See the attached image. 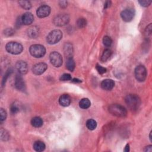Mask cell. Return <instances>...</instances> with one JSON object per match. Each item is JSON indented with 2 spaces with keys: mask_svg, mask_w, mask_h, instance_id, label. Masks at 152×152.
<instances>
[{
  "mask_svg": "<svg viewBox=\"0 0 152 152\" xmlns=\"http://www.w3.org/2000/svg\"><path fill=\"white\" fill-rule=\"evenodd\" d=\"M135 15V11L133 8H127L121 12V17L124 21L130 22L132 20Z\"/></svg>",
  "mask_w": 152,
  "mask_h": 152,
  "instance_id": "obj_9",
  "label": "cell"
},
{
  "mask_svg": "<svg viewBox=\"0 0 152 152\" xmlns=\"http://www.w3.org/2000/svg\"><path fill=\"white\" fill-rule=\"evenodd\" d=\"M125 101L128 108L132 110L138 109L141 105V99L136 95L130 94L127 95L125 97Z\"/></svg>",
  "mask_w": 152,
  "mask_h": 152,
  "instance_id": "obj_1",
  "label": "cell"
},
{
  "mask_svg": "<svg viewBox=\"0 0 152 152\" xmlns=\"http://www.w3.org/2000/svg\"><path fill=\"white\" fill-rule=\"evenodd\" d=\"M86 127L89 130H94L97 127V123L96 121L94 119H88L86 122Z\"/></svg>",
  "mask_w": 152,
  "mask_h": 152,
  "instance_id": "obj_24",
  "label": "cell"
},
{
  "mask_svg": "<svg viewBox=\"0 0 152 152\" xmlns=\"http://www.w3.org/2000/svg\"><path fill=\"white\" fill-rule=\"evenodd\" d=\"M48 68V65L44 63H37L32 67V72L34 74L39 76L41 75L45 72Z\"/></svg>",
  "mask_w": 152,
  "mask_h": 152,
  "instance_id": "obj_10",
  "label": "cell"
},
{
  "mask_svg": "<svg viewBox=\"0 0 152 152\" xmlns=\"http://www.w3.org/2000/svg\"><path fill=\"white\" fill-rule=\"evenodd\" d=\"M63 37V33L59 30L56 29L50 32L46 37V41L50 45H54L59 42Z\"/></svg>",
  "mask_w": 152,
  "mask_h": 152,
  "instance_id": "obj_5",
  "label": "cell"
},
{
  "mask_svg": "<svg viewBox=\"0 0 152 152\" xmlns=\"http://www.w3.org/2000/svg\"><path fill=\"white\" fill-rule=\"evenodd\" d=\"M110 4H111V2H110V1H106V2L105 3L104 8H107L109 7L110 6Z\"/></svg>",
  "mask_w": 152,
  "mask_h": 152,
  "instance_id": "obj_40",
  "label": "cell"
},
{
  "mask_svg": "<svg viewBox=\"0 0 152 152\" xmlns=\"http://www.w3.org/2000/svg\"><path fill=\"white\" fill-rule=\"evenodd\" d=\"M34 20L33 15L29 12L25 13L22 16V21L23 25H31Z\"/></svg>",
  "mask_w": 152,
  "mask_h": 152,
  "instance_id": "obj_16",
  "label": "cell"
},
{
  "mask_svg": "<svg viewBox=\"0 0 152 152\" xmlns=\"http://www.w3.org/2000/svg\"><path fill=\"white\" fill-rule=\"evenodd\" d=\"M77 25L78 28L83 29L87 25V20L85 18H80L77 20Z\"/></svg>",
  "mask_w": 152,
  "mask_h": 152,
  "instance_id": "obj_26",
  "label": "cell"
},
{
  "mask_svg": "<svg viewBox=\"0 0 152 152\" xmlns=\"http://www.w3.org/2000/svg\"><path fill=\"white\" fill-rule=\"evenodd\" d=\"M96 68V70L98 72V73L99 74H103L105 73L106 72V71H107L106 68H104V67H103L102 66H100V65H99L98 64H97Z\"/></svg>",
  "mask_w": 152,
  "mask_h": 152,
  "instance_id": "obj_33",
  "label": "cell"
},
{
  "mask_svg": "<svg viewBox=\"0 0 152 152\" xmlns=\"http://www.w3.org/2000/svg\"><path fill=\"white\" fill-rule=\"evenodd\" d=\"M145 35L146 39L149 38V37H150L151 35V23H150L146 29Z\"/></svg>",
  "mask_w": 152,
  "mask_h": 152,
  "instance_id": "obj_31",
  "label": "cell"
},
{
  "mask_svg": "<svg viewBox=\"0 0 152 152\" xmlns=\"http://www.w3.org/2000/svg\"><path fill=\"white\" fill-rule=\"evenodd\" d=\"M10 138V135L7 131L1 128V139L3 141H7Z\"/></svg>",
  "mask_w": 152,
  "mask_h": 152,
  "instance_id": "obj_28",
  "label": "cell"
},
{
  "mask_svg": "<svg viewBox=\"0 0 152 152\" xmlns=\"http://www.w3.org/2000/svg\"><path fill=\"white\" fill-rule=\"evenodd\" d=\"M43 123L44 122H43L42 119L39 117H34L31 120L32 125L36 128H39V127H42L43 125Z\"/></svg>",
  "mask_w": 152,
  "mask_h": 152,
  "instance_id": "obj_20",
  "label": "cell"
},
{
  "mask_svg": "<svg viewBox=\"0 0 152 152\" xmlns=\"http://www.w3.org/2000/svg\"><path fill=\"white\" fill-rule=\"evenodd\" d=\"M39 29L38 27L36 26H31L29 27L27 30V36L32 39H35L39 35Z\"/></svg>",
  "mask_w": 152,
  "mask_h": 152,
  "instance_id": "obj_14",
  "label": "cell"
},
{
  "mask_svg": "<svg viewBox=\"0 0 152 152\" xmlns=\"http://www.w3.org/2000/svg\"><path fill=\"white\" fill-rule=\"evenodd\" d=\"M50 11H51V10L48 5H44L39 7L37 8L36 14L39 18H45L50 14Z\"/></svg>",
  "mask_w": 152,
  "mask_h": 152,
  "instance_id": "obj_11",
  "label": "cell"
},
{
  "mask_svg": "<svg viewBox=\"0 0 152 152\" xmlns=\"http://www.w3.org/2000/svg\"><path fill=\"white\" fill-rule=\"evenodd\" d=\"M12 72H13V71H12L11 69H10V70H8L7 71V72H6V73H5V74L4 78H3V86H4V85H5V82H6V80H7V78H8V76L10 75V74H11V73H12Z\"/></svg>",
  "mask_w": 152,
  "mask_h": 152,
  "instance_id": "obj_35",
  "label": "cell"
},
{
  "mask_svg": "<svg viewBox=\"0 0 152 152\" xmlns=\"http://www.w3.org/2000/svg\"><path fill=\"white\" fill-rule=\"evenodd\" d=\"M20 5L25 10H30L32 8V4L28 1H20L18 2Z\"/></svg>",
  "mask_w": 152,
  "mask_h": 152,
  "instance_id": "obj_27",
  "label": "cell"
},
{
  "mask_svg": "<svg viewBox=\"0 0 152 152\" xmlns=\"http://www.w3.org/2000/svg\"><path fill=\"white\" fill-rule=\"evenodd\" d=\"M103 43L104 45L106 47H110L112 44V40L111 38L108 36H106L103 39Z\"/></svg>",
  "mask_w": 152,
  "mask_h": 152,
  "instance_id": "obj_29",
  "label": "cell"
},
{
  "mask_svg": "<svg viewBox=\"0 0 152 152\" xmlns=\"http://www.w3.org/2000/svg\"><path fill=\"white\" fill-rule=\"evenodd\" d=\"M111 55H112V52H111V50L110 49H105L104 51L102 56H101V58H100L101 61L103 63L107 61L109 59V58L110 57Z\"/></svg>",
  "mask_w": 152,
  "mask_h": 152,
  "instance_id": "obj_23",
  "label": "cell"
},
{
  "mask_svg": "<svg viewBox=\"0 0 152 152\" xmlns=\"http://www.w3.org/2000/svg\"><path fill=\"white\" fill-rule=\"evenodd\" d=\"M73 81L74 82H78V83H80V82H82V81L80 80H78V79H76V78H74L73 80Z\"/></svg>",
  "mask_w": 152,
  "mask_h": 152,
  "instance_id": "obj_42",
  "label": "cell"
},
{
  "mask_svg": "<svg viewBox=\"0 0 152 152\" xmlns=\"http://www.w3.org/2000/svg\"><path fill=\"white\" fill-rule=\"evenodd\" d=\"M7 51L13 55H18L21 54L23 50L22 44L16 42H10L7 44L5 46Z\"/></svg>",
  "mask_w": 152,
  "mask_h": 152,
  "instance_id": "obj_3",
  "label": "cell"
},
{
  "mask_svg": "<svg viewBox=\"0 0 152 152\" xmlns=\"http://www.w3.org/2000/svg\"><path fill=\"white\" fill-rule=\"evenodd\" d=\"M33 149L36 151L41 152L45 149V145L41 141H36L33 144Z\"/></svg>",
  "mask_w": 152,
  "mask_h": 152,
  "instance_id": "obj_19",
  "label": "cell"
},
{
  "mask_svg": "<svg viewBox=\"0 0 152 152\" xmlns=\"http://www.w3.org/2000/svg\"><path fill=\"white\" fill-rule=\"evenodd\" d=\"M73 45L70 43H66L64 46V52L66 58H68L73 57Z\"/></svg>",
  "mask_w": 152,
  "mask_h": 152,
  "instance_id": "obj_17",
  "label": "cell"
},
{
  "mask_svg": "<svg viewBox=\"0 0 152 152\" xmlns=\"http://www.w3.org/2000/svg\"><path fill=\"white\" fill-rule=\"evenodd\" d=\"M75 67H76V64L73 57L67 58L66 61V68L69 71H70V72H73L75 69Z\"/></svg>",
  "mask_w": 152,
  "mask_h": 152,
  "instance_id": "obj_21",
  "label": "cell"
},
{
  "mask_svg": "<svg viewBox=\"0 0 152 152\" xmlns=\"http://www.w3.org/2000/svg\"><path fill=\"white\" fill-rule=\"evenodd\" d=\"M138 3L141 6L145 7H147L149 6L151 4V1H147V0H143V1H139Z\"/></svg>",
  "mask_w": 152,
  "mask_h": 152,
  "instance_id": "obj_34",
  "label": "cell"
},
{
  "mask_svg": "<svg viewBox=\"0 0 152 152\" xmlns=\"http://www.w3.org/2000/svg\"><path fill=\"white\" fill-rule=\"evenodd\" d=\"M15 87L20 91H24L26 89V85L23 77L19 75H16L15 77Z\"/></svg>",
  "mask_w": 152,
  "mask_h": 152,
  "instance_id": "obj_13",
  "label": "cell"
},
{
  "mask_svg": "<svg viewBox=\"0 0 152 152\" xmlns=\"http://www.w3.org/2000/svg\"><path fill=\"white\" fill-rule=\"evenodd\" d=\"M72 99L69 95H63L61 96L59 99V104L64 107L68 106L70 105Z\"/></svg>",
  "mask_w": 152,
  "mask_h": 152,
  "instance_id": "obj_18",
  "label": "cell"
},
{
  "mask_svg": "<svg viewBox=\"0 0 152 152\" xmlns=\"http://www.w3.org/2000/svg\"><path fill=\"white\" fill-rule=\"evenodd\" d=\"M20 108H21V105H20L17 102H15L12 104L10 106V110L13 114H16L20 111Z\"/></svg>",
  "mask_w": 152,
  "mask_h": 152,
  "instance_id": "obj_25",
  "label": "cell"
},
{
  "mask_svg": "<svg viewBox=\"0 0 152 152\" xmlns=\"http://www.w3.org/2000/svg\"><path fill=\"white\" fill-rule=\"evenodd\" d=\"M109 112L114 116L118 117H125L127 114L126 109L119 104L110 105L108 108Z\"/></svg>",
  "mask_w": 152,
  "mask_h": 152,
  "instance_id": "obj_2",
  "label": "cell"
},
{
  "mask_svg": "<svg viewBox=\"0 0 152 152\" xmlns=\"http://www.w3.org/2000/svg\"><path fill=\"white\" fill-rule=\"evenodd\" d=\"M7 116V114L6 111L3 108L0 109V121H1V122H3V121L5 120Z\"/></svg>",
  "mask_w": 152,
  "mask_h": 152,
  "instance_id": "obj_30",
  "label": "cell"
},
{
  "mask_svg": "<svg viewBox=\"0 0 152 152\" xmlns=\"http://www.w3.org/2000/svg\"><path fill=\"white\" fill-rule=\"evenodd\" d=\"M101 87L105 90H111L115 86V82L111 79H105L101 83Z\"/></svg>",
  "mask_w": 152,
  "mask_h": 152,
  "instance_id": "obj_15",
  "label": "cell"
},
{
  "mask_svg": "<svg viewBox=\"0 0 152 152\" xmlns=\"http://www.w3.org/2000/svg\"><path fill=\"white\" fill-rule=\"evenodd\" d=\"M16 68L20 74H26L28 72L27 64L24 61H19L16 64Z\"/></svg>",
  "mask_w": 152,
  "mask_h": 152,
  "instance_id": "obj_12",
  "label": "cell"
},
{
  "mask_svg": "<svg viewBox=\"0 0 152 152\" xmlns=\"http://www.w3.org/2000/svg\"><path fill=\"white\" fill-rule=\"evenodd\" d=\"M59 79L61 81H69V80H71L72 79V77L70 74L65 73V74H64L61 76Z\"/></svg>",
  "mask_w": 152,
  "mask_h": 152,
  "instance_id": "obj_32",
  "label": "cell"
},
{
  "mask_svg": "<svg viewBox=\"0 0 152 152\" xmlns=\"http://www.w3.org/2000/svg\"><path fill=\"white\" fill-rule=\"evenodd\" d=\"M14 34V30L12 28H8L4 30V35L7 36H10Z\"/></svg>",
  "mask_w": 152,
  "mask_h": 152,
  "instance_id": "obj_36",
  "label": "cell"
},
{
  "mask_svg": "<svg viewBox=\"0 0 152 152\" xmlns=\"http://www.w3.org/2000/svg\"><path fill=\"white\" fill-rule=\"evenodd\" d=\"M50 62L55 67H59L63 64V58L58 52H52L49 55Z\"/></svg>",
  "mask_w": 152,
  "mask_h": 152,
  "instance_id": "obj_7",
  "label": "cell"
},
{
  "mask_svg": "<svg viewBox=\"0 0 152 152\" xmlns=\"http://www.w3.org/2000/svg\"><path fill=\"white\" fill-rule=\"evenodd\" d=\"M23 25V23H22V17H19L17 21H16V26L17 28H20V27H21V26Z\"/></svg>",
  "mask_w": 152,
  "mask_h": 152,
  "instance_id": "obj_37",
  "label": "cell"
},
{
  "mask_svg": "<svg viewBox=\"0 0 152 152\" xmlns=\"http://www.w3.org/2000/svg\"><path fill=\"white\" fill-rule=\"evenodd\" d=\"M90 105H91V102L90 100L87 98L82 99L79 102L80 107L83 109H88L89 108H90Z\"/></svg>",
  "mask_w": 152,
  "mask_h": 152,
  "instance_id": "obj_22",
  "label": "cell"
},
{
  "mask_svg": "<svg viewBox=\"0 0 152 152\" xmlns=\"http://www.w3.org/2000/svg\"><path fill=\"white\" fill-rule=\"evenodd\" d=\"M152 146L150 145V146H148L147 147H145L144 151H147V152H151L152 151V149H151Z\"/></svg>",
  "mask_w": 152,
  "mask_h": 152,
  "instance_id": "obj_39",
  "label": "cell"
},
{
  "mask_svg": "<svg viewBox=\"0 0 152 152\" xmlns=\"http://www.w3.org/2000/svg\"><path fill=\"white\" fill-rule=\"evenodd\" d=\"M130 151V145H127L125 149H124V151L125 152H128Z\"/></svg>",
  "mask_w": 152,
  "mask_h": 152,
  "instance_id": "obj_41",
  "label": "cell"
},
{
  "mask_svg": "<svg viewBox=\"0 0 152 152\" xmlns=\"http://www.w3.org/2000/svg\"><path fill=\"white\" fill-rule=\"evenodd\" d=\"M70 22V17L68 14H63L57 16L54 19V23L55 26L62 27L67 25Z\"/></svg>",
  "mask_w": 152,
  "mask_h": 152,
  "instance_id": "obj_8",
  "label": "cell"
},
{
  "mask_svg": "<svg viewBox=\"0 0 152 152\" xmlns=\"http://www.w3.org/2000/svg\"><path fill=\"white\" fill-rule=\"evenodd\" d=\"M151 133H152V131H150V136H149V138L150 140V141L151 142H152V139H151Z\"/></svg>",
  "mask_w": 152,
  "mask_h": 152,
  "instance_id": "obj_43",
  "label": "cell"
},
{
  "mask_svg": "<svg viewBox=\"0 0 152 152\" xmlns=\"http://www.w3.org/2000/svg\"><path fill=\"white\" fill-rule=\"evenodd\" d=\"M29 52L35 58H40L43 57L46 54L45 48L41 45H33L29 48Z\"/></svg>",
  "mask_w": 152,
  "mask_h": 152,
  "instance_id": "obj_4",
  "label": "cell"
},
{
  "mask_svg": "<svg viewBox=\"0 0 152 152\" xmlns=\"http://www.w3.org/2000/svg\"><path fill=\"white\" fill-rule=\"evenodd\" d=\"M60 7L63 8H65L67 7V2L65 1H59V3Z\"/></svg>",
  "mask_w": 152,
  "mask_h": 152,
  "instance_id": "obj_38",
  "label": "cell"
},
{
  "mask_svg": "<svg viewBox=\"0 0 152 152\" xmlns=\"http://www.w3.org/2000/svg\"><path fill=\"white\" fill-rule=\"evenodd\" d=\"M134 74L137 80L140 82H143L147 77V70L142 65H138L135 69Z\"/></svg>",
  "mask_w": 152,
  "mask_h": 152,
  "instance_id": "obj_6",
  "label": "cell"
}]
</instances>
